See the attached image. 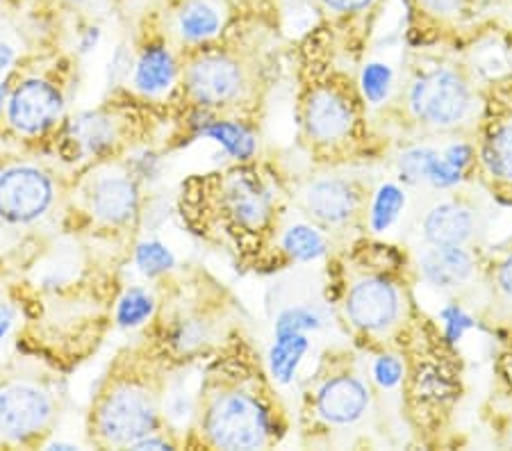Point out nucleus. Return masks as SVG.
<instances>
[{
	"label": "nucleus",
	"instance_id": "1",
	"mask_svg": "<svg viewBox=\"0 0 512 451\" xmlns=\"http://www.w3.org/2000/svg\"><path fill=\"white\" fill-rule=\"evenodd\" d=\"M410 105L428 126L449 128L465 119L472 105V92L456 71H435L412 85Z\"/></svg>",
	"mask_w": 512,
	"mask_h": 451
},
{
	"label": "nucleus",
	"instance_id": "2",
	"mask_svg": "<svg viewBox=\"0 0 512 451\" xmlns=\"http://www.w3.org/2000/svg\"><path fill=\"white\" fill-rule=\"evenodd\" d=\"M208 429L214 445L224 449H258L267 438V415L255 399L228 395L214 404Z\"/></svg>",
	"mask_w": 512,
	"mask_h": 451
},
{
	"label": "nucleus",
	"instance_id": "3",
	"mask_svg": "<svg viewBox=\"0 0 512 451\" xmlns=\"http://www.w3.org/2000/svg\"><path fill=\"white\" fill-rule=\"evenodd\" d=\"M53 199V187L44 174L16 167L0 176V217L14 224L37 219Z\"/></svg>",
	"mask_w": 512,
	"mask_h": 451
},
{
	"label": "nucleus",
	"instance_id": "4",
	"mask_svg": "<svg viewBox=\"0 0 512 451\" xmlns=\"http://www.w3.org/2000/svg\"><path fill=\"white\" fill-rule=\"evenodd\" d=\"M155 408L139 390H119L107 399L101 413L103 436L114 445H132L146 438L153 429Z\"/></svg>",
	"mask_w": 512,
	"mask_h": 451
},
{
	"label": "nucleus",
	"instance_id": "5",
	"mask_svg": "<svg viewBox=\"0 0 512 451\" xmlns=\"http://www.w3.org/2000/svg\"><path fill=\"white\" fill-rule=\"evenodd\" d=\"M51 417V401L30 385H12L0 390V433L21 440L39 431Z\"/></svg>",
	"mask_w": 512,
	"mask_h": 451
},
{
	"label": "nucleus",
	"instance_id": "6",
	"mask_svg": "<svg viewBox=\"0 0 512 451\" xmlns=\"http://www.w3.org/2000/svg\"><path fill=\"white\" fill-rule=\"evenodd\" d=\"M472 160V151L467 146L456 144L447 153L431 149H412L401 155L399 169L408 183H431L433 187L456 185L462 169Z\"/></svg>",
	"mask_w": 512,
	"mask_h": 451
},
{
	"label": "nucleus",
	"instance_id": "7",
	"mask_svg": "<svg viewBox=\"0 0 512 451\" xmlns=\"http://www.w3.org/2000/svg\"><path fill=\"white\" fill-rule=\"evenodd\" d=\"M349 317L367 331H383L396 322L401 313V299L396 287L383 278H367L353 287L346 301Z\"/></svg>",
	"mask_w": 512,
	"mask_h": 451
},
{
	"label": "nucleus",
	"instance_id": "8",
	"mask_svg": "<svg viewBox=\"0 0 512 451\" xmlns=\"http://www.w3.org/2000/svg\"><path fill=\"white\" fill-rule=\"evenodd\" d=\"M62 112V98L51 85L28 80L16 89L10 101V121L21 133H41Z\"/></svg>",
	"mask_w": 512,
	"mask_h": 451
},
{
	"label": "nucleus",
	"instance_id": "9",
	"mask_svg": "<svg viewBox=\"0 0 512 451\" xmlns=\"http://www.w3.org/2000/svg\"><path fill=\"white\" fill-rule=\"evenodd\" d=\"M472 272L474 260L462 246H433L421 256V274L440 290H453L462 285L469 281Z\"/></svg>",
	"mask_w": 512,
	"mask_h": 451
},
{
	"label": "nucleus",
	"instance_id": "10",
	"mask_svg": "<svg viewBox=\"0 0 512 451\" xmlns=\"http://www.w3.org/2000/svg\"><path fill=\"white\" fill-rule=\"evenodd\" d=\"M305 121H308V130L312 137L321 139V142H333L340 139L351 130V108L333 92H317L310 98L308 112H305Z\"/></svg>",
	"mask_w": 512,
	"mask_h": 451
},
{
	"label": "nucleus",
	"instance_id": "11",
	"mask_svg": "<svg viewBox=\"0 0 512 451\" xmlns=\"http://www.w3.org/2000/svg\"><path fill=\"white\" fill-rule=\"evenodd\" d=\"M369 395L365 385L355 379H335L326 383L319 392V413L328 422L349 424L365 413Z\"/></svg>",
	"mask_w": 512,
	"mask_h": 451
},
{
	"label": "nucleus",
	"instance_id": "12",
	"mask_svg": "<svg viewBox=\"0 0 512 451\" xmlns=\"http://www.w3.org/2000/svg\"><path fill=\"white\" fill-rule=\"evenodd\" d=\"M189 85H192L198 101L221 103L237 92L239 71L233 62L221 60V57H208L192 69Z\"/></svg>",
	"mask_w": 512,
	"mask_h": 451
},
{
	"label": "nucleus",
	"instance_id": "13",
	"mask_svg": "<svg viewBox=\"0 0 512 451\" xmlns=\"http://www.w3.org/2000/svg\"><path fill=\"white\" fill-rule=\"evenodd\" d=\"M472 233V212L451 201L435 205L424 221V235L433 246H462Z\"/></svg>",
	"mask_w": 512,
	"mask_h": 451
},
{
	"label": "nucleus",
	"instance_id": "14",
	"mask_svg": "<svg viewBox=\"0 0 512 451\" xmlns=\"http://www.w3.org/2000/svg\"><path fill=\"white\" fill-rule=\"evenodd\" d=\"M308 205L315 217L328 221V224H340L353 215L355 196L342 180H321L308 190Z\"/></svg>",
	"mask_w": 512,
	"mask_h": 451
},
{
	"label": "nucleus",
	"instance_id": "15",
	"mask_svg": "<svg viewBox=\"0 0 512 451\" xmlns=\"http://www.w3.org/2000/svg\"><path fill=\"white\" fill-rule=\"evenodd\" d=\"M94 208L98 217L112 224L130 219L137 210V194L135 187L126 178H105L96 185L94 192Z\"/></svg>",
	"mask_w": 512,
	"mask_h": 451
},
{
	"label": "nucleus",
	"instance_id": "16",
	"mask_svg": "<svg viewBox=\"0 0 512 451\" xmlns=\"http://www.w3.org/2000/svg\"><path fill=\"white\" fill-rule=\"evenodd\" d=\"M483 162L494 178L512 183V123H501L487 135Z\"/></svg>",
	"mask_w": 512,
	"mask_h": 451
},
{
	"label": "nucleus",
	"instance_id": "17",
	"mask_svg": "<svg viewBox=\"0 0 512 451\" xmlns=\"http://www.w3.org/2000/svg\"><path fill=\"white\" fill-rule=\"evenodd\" d=\"M173 78V62L171 55L162 48H151L142 55V60L137 64V85L148 94L162 92V89L169 87Z\"/></svg>",
	"mask_w": 512,
	"mask_h": 451
},
{
	"label": "nucleus",
	"instance_id": "18",
	"mask_svg": "<svg viewBox=\"0 0 512 451\" xmlns=\"http://www.w3.org/2000/svg\"><path fill=\"white\" fill-rule=\"evenodd\" d=\"M305 351H308V340L303 338V333L296 335H278L276 347L271 349L269 363H271V372L278 381H292V376L299 367L301 358Z\"/></svg>",
	"mask_w": 512,
	"mask_h": 451
},
{
	"label": "nucleus",
	"instance_id": "19",
	"mask_svg": "<svg viewBox=\"0 0 512 451\" xmlns=\"http://www.w3.org/2000/svg\"><path fill=\"white\" fill-rule=\"evenodd\" d=\"M230 205L235 217L246 226H260L267 217V203L264 196L249 183H237L230 192Z\"/></svg>",
	"mask_w": 512,
	"mask_h": 451
},
{
	"label": "nucleus",
	"instance_id": "20",
	"mask_svg": "<svg viewBox=\"0 0 512 451\" xmlns=\"http://www.w3.org/2000/svg\"><path fill=\"white\" fill-rule=\"evenodd\" d=\"M203 135L219 142L228 153H233L239 160L251 158L255 151L253 137L244 128L235 126V123H214V126L203 130Z\"/></svg>",
	"mask_w": 512,
	"mask_h": 451
},
{
	"label": "nucleus",
	"instance_id": "21",
	"mask_svg": "<svg viewBox=\"0 0 512 451\" xmlns=\"http://www.w3.org/2000/svg\"><path fill=\"white\" fill-rule=\"evenodd\" d=\"M219 28V16L210 5L194 3L180 14V30L189 39H205L212 37Z\"/></svg>",
	"mask_w": 512,
	"mask_h": 451
},
{
	"label": "nucleus",
	"instance_id": "22",
	"mask_svg": "<svg viewBox=\"0 0 512 451\" xmlns=\"http://www.w3.org/2000/svg\"><path fill=\"white\" fill-rule=\"evenodd\" d=\"M285 249L299 260H315L326 251V244L317 231L308 226H294L285 235Z\"/></svg>",
	"mask_w": 512,
	"mask_h": 451
},
{
	"label": "nucleus",
	"instance_id": "23",
	"mask_svg": "<svg viewBox=\"0 0 512 451\" xmlns=\"http://www.w3.org/2000/svg\"><path fill=\"white\" fill-rule=\"evenodd\" d=\"M406 203V196L394 185H385L381 192L376 196L374 203V228L376 231H385L392 221L399 217V212Z\"/></svg>",
	"mask_w": 512,
	"mask_h": 451
},
{
	"label": "nucleus",
	"instance_id": "24",
	"mask_svg": "<svg viewBox=\"0 0 512 451\" xmlns=\"http://www.w3.org/2000/svg\"><path fill=\"white\" fill-rule=\"evenodd\" d=\"M151 310L153 301L148 294H144L142 290H130L119 303V322L121 326H137L151 315Z\"/></svg>",
	"mask_w": 512,
	"mask_h": 451
},
{
	"label": "nucleus",
	"instance_id": "25",
	"mask_svg": "<svg viewBox=\"0 0 512 451\" xmlns=\"http://www.w3.org/2000/svg\"><path fill=\"white\" fill-rule=\"evenodd\" d=\"M73 133H76L80 142H85L92 151L103 149V146L112 142L110 123L98 117H82L76 126H73Z\"/></svg>",
	"mask_w": 512,
	"mask_h": 451
},
{
	"label": "nucleus",
	"instance_id": "26",
	"mask_svg": "<svg viewBox=\"0 0 512 451\" xmlns=\"http://www.w3.org/2000/svg\"><path fill=\"white\" fill-rule=\"evenodd\" d=\"M137 265L142 267L144 274L155 276L173 267V256L167 246H162L158 242H146L137 249Z\"/></svg>",
	"mask_w": 512,
	"mask_h": 451
},
{
	"label": "nucleus",
	"instance_id": "27",
	"mask_svg": "<svg viewBox=\"0 0 512 451\" xmlns=\"http://www.w3.org/2000/svg\"><path fill=\"white\" fill-rule=\"evenodd\" d=\"M392 73L383 64H369L362 73V89H365V96L371 103H381L383 98L390 92Z\"/></svg>",
	"mask_w": 512,
	"mask_h": 451
},
{
	"label": "nucleus",
	"instance_id": "28",
	"mask_svg": "<svg viewBox=\"0 0 512 451\" xmlns=\"http://www.w3.org/2000/svg\"><path fill=\"white\" fill-rule=\"evenodd\" d=\"M319 319L315 313L310 310L296 308V310H287L285 315H280L278 324H276V335H296L303 331H310V328H317Z\"/></svg>",
	"mask_w": 512,
	"mask_h": 451
},
{
	"label": "nucleus",
	"instance_id": "29",
	"mask_svg": "<svg viewBox=\"0 0 512 451\" xmlns=\"http://www.w3.org/2000/svg\"><path fill=\"white\" fill-rule=\"evenodd\" d=\"M401 374H403V367L399 360L392 356H383L376 363V379L378 383L385 385V388H394V385L401 381Z\"/></svg>",
	"mask_w": 512,
	"mask_h": 451
},
{
	"label": "nucleus",
	"instance_id": "30",
	"mask_svg": "<svg viewBox=\"0 0 512 451\" xmlns=\"http://www.w3.org/2000/svg\"><path fill=\"white\" fill-rule=\"evenodd\" d=\"M447 322H449V333H451V338L456 340V338H460V333H462V328H467L469 326V319L460 313L458 308H451V310H447Z\"/></svg>",
	"mask_w": 512,
	"mask_h": 451
},
{
	"label": "nucleus",
	"instance_id": "31",
	"mask_svg": "<svg viewBox=\"0 0 512 451\" xmlns=\"http://www.w3.org/2000/svg\"><path fill=\"white\" fill-rule=\"evenodd\" d=\"M428 10L433 12H442V14H449V12H456L462 0H421Z\"/></svg>",
	"mask_w": 512,
	"mask_h": 451
},
{
	"label": "nucleus",
	"instance_id": "32",
	"mask_svg": "<svg viewBox=\"0 0 512 451\" xmlns=\"http://www.w3.org/2000/svg\"><path fill=\"white\" fill-rule=\"evenodd\" d=\"M499 287L512 299V256H508L499 269Z\"/></svg>",
	"mask_w": 512,
	"mask_h": 451
},
{
	"label": "nucleus",
	"instance_id": "33",
	"mask_svg": "<svg viewBox=\"0 0 512 451\" xmlns=\"http://www.w3.org/2000/svg\"><path fill=\"white\" fill-rule=\"evenodd\" d=\"M324 3L333 7V10L353 12V10H362V7H367L371 0H324Z\"/></svg>",
	"mask_w": 512,
	"mask_h": 451
},
{
	"label": "nucleus",
	"instance_id": "34",
	"mask_svg": "<svg viewBox=\"0 0 512 451\" xmlns=\"http://www.w3.org/2000/svg\"><path fill=\"white\" fill-rule=\"evenodd\" d=\"M12 322H14V313H12V308L7 306L5 301H0V338H3V335H5L7 331H10Z\"/></svg>",
	"mask_w": 512,
	"mask_h": 451
},
{
	"label": "nucleus",
	"instance_id": "35",
	"mask_svg": "<svg viewBox=\"0 0 512 451\" xmlns=\"http://www.w3.org/2000/svg\"><path fill=\"white\" fill-rule=\"evenodd\" d=\"M130 447H132V449H169L167 442H162V440H153V438H142V440L132 442Z\"/></svg>",
	"mask_w": 512,
	"mask_h": 451
},
{
	"label": "nucleus",
	"instance_id": "36",
	"mask_svg": "<svg viewBox=\"0 0 512 451\" xmlns=\"http://www.w3.org/2000/svg\"><path fill=\"white\" fill-rule=\"evenodd\" d=\"M12 57H14V53H12V48H10V46H0V71L10 67Z\"/></svg>",
	"mask_w": 512,
	"mask_h": 451
}]
</instances>
